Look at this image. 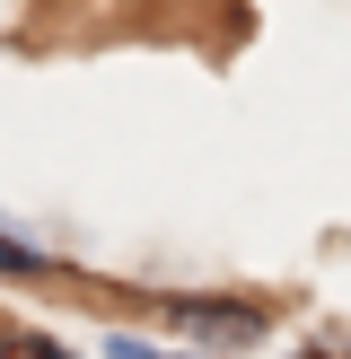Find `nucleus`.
Returning a JSON list of instances; mask_svg holds the SVG:
<instances>
[{
    "label": "nucleus",
    "mask_w": 351,
    "mask_h": 359,
    "mask_svg": "<svg viewBox=\"0 0 351 359\" xmlns=\"http://www.w3.org/2000/svg\"><path fill=\"white\" fill-rule=\"evenodd\" d=\"M167 316H176V333H193V342H211V351L263 342V307L255 298H167Z\"/></svg>",
    "instance_id": "obj_1"
},
{
    "label": "nucleus",
    "mask_w": 351,
    "mask_h": 359,
    "mask_svg": "<svg viewBox=\"0 0 351 359\" xmlns=\"http://www.w3.org/2000/svg\"><path fill=\"white\" fill-rule=\"evenodd\" d=\"M0 359H79V351L53 342V333H18V325H0Z\"/></svg>",
    "instance_id": "obj_2"
},
{
    "label": "nucleus",
    "mask_w": 351,
    "mask_h": 359,
    "mask_svg": "<svg viewBox=\"0 0 351 359\" xmlns=\"http://www.w3.org/2000/svg\"><path fill=\"white\" fill-rule=\"evenodd\" d=\"M53 263L35 255V245H18V237H0V280H44Z\"/></svg>",
    "instance_id": "obj_3"
},
{
    "label": "nucleus",
    "mask_w": 351,
    "mask_h": 359,
    "mask_svg": "<svg viewBox=\"0 0 351 359\" xmlns=\"http://www.w3.org/2000/svg\"><path fill=\"white\" fill-rule=\"evenodd\" d=\"M105 359H185V351H158V342H140V333H105Z\"/></svg>",
    "instance_id": "obj_4"
}]
</instances>
